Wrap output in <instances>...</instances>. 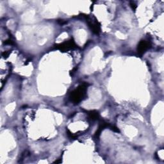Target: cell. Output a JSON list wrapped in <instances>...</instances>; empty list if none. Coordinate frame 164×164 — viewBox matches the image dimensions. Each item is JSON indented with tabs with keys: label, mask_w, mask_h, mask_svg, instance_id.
<instances>
[{
	"label": "cell",
	"mask_w": 164,
	"mask_h": 164,
	"mask_svg": "<svg viewBox=\"0 0 164 164\" xmlns=\"http://www.w3.org/2000/svg\"><path fill=\"white\" fill-rule=\"evenodd\" d=\"M85 89H86V87L82 85L80 87V88H78V90H76L74 92H73V93L72 94V100L74 102L80 101L85 93Z\"/></svg>",
	"instance_id": "6da1fadb"
},
{
	"label": "cell",
	"mask_w": 164,
	"mask_h": 164,
	"mask_svg": "<svg viewBox=\"0 0 164 164\" xmlns=\"http://www.w3.org/2000/svg\"><path fill=\"white\" fill-rule=\"evenodd\" d=\"M149 48V43L146 41H142L140 42L138 47V51L139 53H143L146 51Z\"/></svg>",
	"instance_id": "7a4b0ae2"
}]
</instances>
